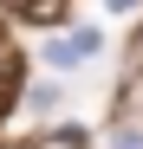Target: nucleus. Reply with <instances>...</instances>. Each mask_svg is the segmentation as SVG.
Instances as JSON below:
<instances>
[{
	"label": "nucleus",
	"mask_w": 143,
	"mask_h": 149,
	"mask_svg": "<svg viewBox=\"0 0 143 149\" xmlns=\"http://www.w3.org/2000/svg\"><path fill=\"white\" fill-rule=\"evenodd\" d=\"M13 71V39H7V26H0V78Z\"/></svg>",
	"instance_id": "5"
},
{
	"label": "nucleus",
	"mask_w": 143,
	"mask_h": 149,
	"mask_svg": "<svg viewBox=\"0 0 143 149\" xmlns=\"http://www.w3.org/2000/svg\"><path fill=\"white\" fill-rule=\"evenodd\" d=\"M33 149H85V136L78 130H52V136H39Z\"/></svg>",
	"instance_id": "3"
},
{
	"label": "nucleus",
	"mask_w": 143,
	"mask_h": 149,
	"mask_svg": "<svg viewBox=\"0 0 143 149\" xmlns=\"http://www.w3.org/2000/svg\"><path fill=\"white\" fill-rule=\"evenodd\" d=\"M111 149H143V130H117V136H111Z\"/></svg>",
	"instance_id": "4"
},
{
	"label": "nucleus",
	"mask_w": 143,
	"mask_h": 149,
	"mask_svg": "<svg viewBox=\"0 0 143 149\" xmlns=\"http://www.w3.org/2000/svg\"><path fill=\"white\" fill-rule=\"evenodd\" d=\"M13 19H26V26H59L65 19V0H0Z\"/></svg>",
	"instance_id": "2"
},
{
	"label": "nucleus",
	"mask_w": 143,
	"mask_h": 149,
	"mask_svg": "<svg viewBox=\"0 0 143 149\" xmlns=\"http://www.w3.org/2000/svg\"><path fill=\"white\" fill-rule=\"evenodd\" d=\"M98 52H104L98 26H78V33H65V39H52V45H46V58H52L59 71H65V65H91Z\"/></svg>",
	"instance_id": "1"
}]
</instances>
